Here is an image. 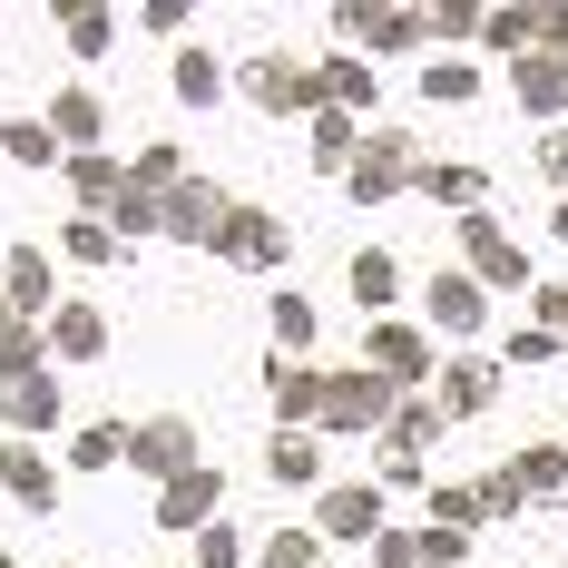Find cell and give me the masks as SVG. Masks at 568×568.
<instances>
[{
  "label": "cell",
  "instance_id": "obj_1",
  "mask_svg": "<svg viewBox=\"0 0 568 568\" xmlns=\"http://www.w3.org/2000/svg\"><path fill=\"white\" fill-rule=\"evenodd\" d=\"M334 50L412 59V50H432V10H402V0H334Z\"/></svg>",
  "mask_w": 568,
  "mask_h": 568
},
{
  "label": "cell",
  "instance_id": "obj_2",
  "mask_svg": "<svg viewBox=\"0 0 568 568\" xmlns=\"http://www.w3.org/2000/svg\"><path fill=\"white\" fill-rule=\"evenodd\" d=\"M235 89H245L265 118H304V128L334 109V99H324V69H314V59H294V50H255L245 69H235Z\"/></svg>",
  "mask_w": 568,
  "mask_h": 568
},
{
  "label": "cell",
  "instance_id": "obj_3",
  "mask_svg": "<svg viewBox=\"0 0 568 568\" xmlns=\"http://www.w3.org/2000/svg\"><path fill=\"white\" fill-rule=\"evenodd\" d=\"M422 168H432V158H422L402 128H373L363 158H353V176H343V196H353V206H383V196H402V186H422Z\"/></svg>",
  "mask_w": 568,
  "mask_h": 568
},
{
  "label": "cell",
  "instance_id": "obj_4",
  "mask_svg": "<svg viewBox=\"0 0 568 568\" xmlns=\"http://www.w3.org/2000/svg\"><path fill=\"white\" fill-rule=\"evenodd\" d=\"M128 470L158 480V490L186 480V470H196V422H186V412H148V422H128Z\"/></svg>",
  "mask_w": 568,
  "mask_h": 568
},
{
  "label": "cell",
  "instance_id": "obj_5",
  "mask_svg": "<svg viewBox=\"0 0 568 568\" xmlns=\"http://www.w3.org/2000/svg\"><path fill=\"white\" fill-rule=\"evenodd\" d=\"M519 510V480L510 470H480V480H432V529H490V519Z\"/></svg>",
  "mask_w": 568,
  "mask_h": 568
},
{
  "label": "cell",
  "instance_id": "obj_6",
  "mask_svg": "<svg viewBox=\"0 0 568 568\" xmlns=\"http://www.w3.org/2000/svg\"><path fill=\"white\" fill-rule=\"evenodd\" d=\"M402 402H412V393H393L383 373L353 363V373H324V422H314V432H383Z\"/></svg>",
  "mask_w": 568,
  "mask_h": 568
},
{
  "label": "cell",
  "instance_id": "obj_7",
  "mask_svg": "<svg viewBox=\"0 0 568 568\" xmlns=\"http://www.w3.org/2000/svg\"><path fill=\"white\" fill-rule=\"evenodd\" d=\"M314 529H324V549H334V539H363V549H373V539L393 529V519H383V480H324V490H314Z\"/></svg>",
  "mask_w": 568,
  "mask_h": 568
},
{
  "label": "cell",
  "instance_id": "obj_8",
  "mask_svg": "<svg viewBox=\"0 0 568 568\" xmlns=\"http://www.w3.org/2000/svg\"><path fill=\"white\" fill-rule=\"evenodd\" d=\"M363 373H383L393 393L442 383V373H432V334H422V324H363Z\"/></svg>",
  "mask_w": 568,
  "mask_h": 568
},
{
  "label": "cell",
  "instance_id": "obj_9",
  "mask_svg": "<svg viewBox=\"0 0 568 568\" xmlns=\"http://www.w3.org/2000/svg\"><path fill=\"white\" fill-rule=\"evenodd\" d=\"M216 255H226V265H245V275H275L284 255H294V235H284V216H265V206H226Z\"/></svg>",
  "mask_w": 568,
  "mask_h": 568
},
{
  "label": "cell",
  "instance_id": "obj_10",
  "mask_svg": "<svg viewBox=\"0 0 568 568\" xmlns=\"http://www.w3.org/2000/svg\"><path fill=\"white\" fill-rule=\"evenodd\" d=\"M460 275H480L490 294L500 284H529V245H510L500 216H460Z\"/></svg>",
  "mask_w": 568,
  "mask_h": 568
},
{
  "label": "cell",
  "instance_id": "obj_11",
  "mask_svg": "<svg viewBox=\"0 0 568 568\" xmlns=\"http://www.w3.org/2000/svg\"><path fill=\"white\" fill-rule=\"evenodd\" d=\"M265 393H275V432H314L324 422V373L294 363V353H265Z\"/></svg>",
  "mask_w": 568,
  "mask_h": 568
},
{
  "label": "cell",
  "instance_id": "obj_12",
  "mask_svg": "<svg viewBox=\"0 0 568 568\" xmlns=\"http://www.w3.org/2000/svg\"><path fill=\"white\" fill-rule=\"evenodd\" d=\"M422 314H432V334L470 343V334H480V314H490V284H480V275H452V265H442V275L422 284Z\"/></svg>",
  "mask_w": 568,
  "mask_h": 568
},
{
  "label": "cell",
  "instance_id": "obj_13",
  "mask_svg": "<svg viewBox=\"0 0 568 568\" xmlns=\"http://www.w3.org/2000/svg\"><path fill=\"white\" fill-rule=\"evenodd\" d=\"M0 294H10V314H20V324H50V314H59L50 245H10V265H0Z\"/></svg>",
  "mask_w": 568,
  "mask_h": 568
},
{
  "label": "cell",
  "instance_id": "obj_14",
  "mask_svg": "<svg viewBox=\"0 0 568 568\" xmlns=\"http://www.w3.org/2000/svg\"><path fill=\"white\" fill-rule=\"evenodd\" d=\"M216 519H226V500H216V470H206V460L158 490V529H176V539H196V529H216Z\"/></svg>",
  "mask_w": 568,
  "mask_h": 568
},
{
  "label": "cell",
  "instance_id": "obj_15",
  "mask_svg": "<svg viewBox=\"0 0 568 568\" xmlns=\"http://www.w3.org/2000/svg\"><path fill=\"white\" fill-rule=\"evenodd\" d=\"M460 559H470L460 529H383L373 539V568H460Z\"/></svg>",
  "mask_w": 568,
  "mask_h": 568
},
{
  "label": "cell",
  "instance_id": "obj_16",
  "mask_svg": "<svg viewBox=\"0 0 568 568\" xmlns=\"http://www.w3.org/2000/svg\"><path fill=\"white\" fill-rule=\"evenodd\" d=\"M510 89H519V109H529V118H568V50L510 59Z\"/></svg>",
  "mask_w": 568,
  "mask_h": 568
},
{
  "label": "cell",
  "instance_id": "obj_17",
  "mask_svg": "<svg viewBox=\"0 0 568 568\" xmlns=\"http://www.w3.org/2000/svg\"><path fill=\"white\" fill-rule=\"evenodd\" d=\"M226 206H235V196H216V176H186V186L168 196V235H176V245H216Z\"/></svg>",
  "mask_w": 568,
  "mask_h": 568
},
{
  "label": "cell",
  "instance_id": "obj_18",
  "mask_svg": "<svg viewBox=\"0 0 568 568\" xmlns=\"http://www.w3.org/2000/svg\"><path fill=\"white\" fill-rule=\"evenodd\" d=\"M59 373H30V383H10L0 393V422H10V442H40V432H59Z\"/></svg>",
  "mask_w": 568,
  "mask_h": 568
},
{
  "label": "cell",
  "instance_id": "obj_19",
  "mask_svg": "<svg viewBox=\"0 0 568 568\" xmlns=\"http://www.w3.org/2000/svg\"><path fill=\"white\" fill-rule=\"evenodd\" d=\"M490 393H500V363H480V353H452V363H442V383H432V402H442L452 422L490 412Z\"/></svg>",
  "mask_w": 568,
  "mask_h": 568
},
{
  "label": "cell",
  "instance_id": "obj_20",
  "mask_svg": "<svg viewBox=\"0 0 568 568\" xmlns=\"http://www.w3.org/2000/svg\"><path fill=\"white\" fill-rule=\"evenodd\" d=\"M0 490H10L20 510H40V519L59 510V470H50L40 452H30V442H0Z\"/></svg>",
  "mask_w": 568,
  "mask_h": 568
},
{
  "label": "cell",
  "instance_id": "obj_21",
  "mask_svg": "<svg viewBox=\"0 0 568 568\" xmlns=\"http://www.w3.org/2000/svg\"><path fill=\"white\" fill-rule=\"evenodd\" d=\"M519 500H539V510H568V442H529V452L510 460Z\"/></svg>",
  "mask_w": 568,
  "mask_h": 568
},
{
  "label": "cell",
  "instance_id": "obj_22",
  "mask_svg": "<svg viewBox=\"0 0 568 568\" xmlns=\"http://www.w3.org/2000/svg\"><path fill=\"white\" fill-rule=\"evenodd\" d=\"M442 432H452V412H442V402H402L393 422H383V460H422Z\"/></svg>",
  "mask_w": 568,
  "mask_h": 568
},
{
  "label": "cell",
  "instance_id": "obj_23",
  "mask_svg": "<svg viewBox=\"0 0 568 568\" xmlns=\"http://www.w3.org/2000/svg\"><path fill=\"white\" fill-rule=\"evenodd\" d=\"M50 353L59 363H99V353H109V314H99V304H59L50 314Z\"/></svg>",
  "mask_w": 568,
  "mask_h": 568
},
{
  "label": "cell",
  "instance_id": "obj_24",
  "mask_svg": "<svg viewBox=\"0 0 568 568\" xmlns=\"http://www.w3.org/2000/svg\"><path fill=\"white\" fill-rule=\"evenodd\" d=\"M265 480H284V490H324V442H314V432H275V442H265Z\"/></svg>",
  "mask_w": 568,
  "mask_h": 568
},
{
  "label": "cell",
  "instance_id": "obj_25",
  "mask_svg": "<svg viewBox=\"0 0 568 568\" xmlns=\"http://www.w3.org/2000/svg\"><path fill=\"white\" fill-rule=\"evenodd\" d=\"M422 196H432V206H452V216H480L490 176L470 168V158H432V168H422Z\"/></svg>",
  "mask_w": 568,
  "mask_h": 568
},
{
  "label": "cell",
  "instance_id": "obj_26",
  "mask_svg": "<svg viewBox=\"0 0 568 568\" xmlns=\"http://www.w3.org/2000/svg\"><path fill=\"white\" fill-rule=\"evenodd\" d=\"M176 99H186V109H216V99H226V59L206 50V40H176Z\"/></svg>",
  "mask_w": 568,
  "mask_h": 568
},
{
  "label": "cell",
  "instance_id": "obj_27",
  "mask_svg": "<svg viewBox=\"0 0 568 568\" xmlns=\"http://www.w3.org/2000/svg\"><path fill=\"white\" fill-rule=\"evenodd\" d=\"M50 128H59V148H69V158H89V148H99V128H109L99 89H59V99H50Z\"/></svg>",
  "mask_w": 568,
  "mask_h": 568
},
{
  "label": "cell",
  "instance_id": "obj_28",
  "mask_svg": "<svg viewBox=\"0 0 568 568\" xmlns=\"http://www.w3.org/2000/svg\"><path fill=\"white\" fill-rule=\"evenodd\" d=\"M314 69H324V99H334V109L373 118V99H383V89H373V59H353V50H324Z\"/></svg>",
  "mask_w": 568,
  "mask_h": 568
},
{
  "label": "cell",
  "instance_id": "obj_29",
  "mask_svg": "<svg viewBox=\"0 0 568 568\" xmlns=\"http://www.w3.org/2000/svg\"><path fill=\"white\" fill-rule=\"evenodd\" d=\"M69 186H79V206H89V216H118V196H128V168H118L109 148H89V158H69Z\"/></svg>",
  "mask_w": 568,
  "mask_h": 568
},
{
  "label": "cell",
  "instance_id": "obj_30",
  "mask_svg": "<svg viewBox=\"0 0 568 568\" xmlns=\"http://www.w3.org/2000/svg\"><path fill=\"white\" fill-rule=\"evenodd\" d=\"M412 89H422L432 109H460V99H480V69H470L460 50H432V59H422V79H412Z\"/></svg>",
  "mask_w": 568,
  "mask_h": 568
},
{
  "label": "cell",
  "instance_id": "obj_31",
  "mask_svg": "<svg viewBox=\"0 0 568 568\" xmlns=\"http://www.w3.org/2000/svg\"><path fill=\"white\" fill-rule=\"evenodd\" d=\"M363 138H373V128H363L353 109H324L314 128H304V148H314L324 168H343V176H353V158H363Z\"/></svg>",
  "mask_w": 568,
  "mask_h": 568
},
{
  "label": "cell",
  "instance_id": "obj_32",
  "mask_svg": "<svg viewBox=\"0 0 568 568\" xmlns=\"http://www.w3.org/2000/svg\"><path fill=\"white\" fill-rule=\"evenodd\" d=\"M0 158H10V168H69V148H59L50 118H10V128H0Z\"/></svg>",
  "mask_w": 568,
  "mask_h": 568
},
{
  "label": "cell",
  "instance_id": "obj_33",
  "mask_svg": "<svg viewBox=\"0 0 568 568\" xmlns=\"http://www.w3.org/2000/svg\"><path fill=\"white\" fill-rule=\"evenodd\" d=\"M59 40H69L79 59H109V50H118V10H99V0H69V10H59Z\"/></svg>",
  "mask_w": 568,
  "mask_h": 568
},
{
  "label": "cell",
  "instance_id": "obj_34",
  "mask_svg": "<svg viewBox=\"0 0 568 568\" xmlns=\"http://www.w3.org/2000/svg\"><path fill=\"white\" fill-rule=\"evenodd\" d=\"M265 324H275V353H294V363H304V353H314V334H324V314H314L294 284H284L275 304H265Z\"/></svg>",
  "mask_w": 568,
  "mask_h": 568
},
{
  "label": "cell",
  "instance_id": "obj_35",
  "mask_svg": "<svg viewBox=\"0 0 568 568\" xmlns=\"http://www.w3.org/2000/svg\"><path fill=\"white\" fill-rule=\"evenodd\" d=\"M30 373H50V324H10L0 334V393L30 383Z\"/></svg>",
  "mask_w": 568,
  "mask_h": 568
},
{
  "label": "cell",
  "instance_id": "obj_36",
  "mask_svg": "<svg viewBox=\"0 0 568 568\" xmlns=\"http://www.w3.org/2000/svg\"><path fill=\"white\" fill-rule=\"evenodd\" d=\"M343 275H353V304H363V314L383 324V304H393V294H402V265H393V255H383V245H373V255H353Z\"/></svg>",
  "mask_w": 568,
  "mask_h": 568
},
{
  "label": "cell",
  "instance_id": "obj_37",
  "mask_svg": "<svg viewBox=\"0 0 568 568\" xmlns=\"http://www.w3.org/2000/svg\"><path fill=\"white\" fill-rule=\"evenodd\" d=\"M59 255H79V265H118L128 235H118L109 216H69V226H59Z\"/></svg>",
  "mask_w": 568,
  "mask_h": 568
},
{
  "label": "cell",
  "instance_id": "obj_38",
  "mask_svg": "<svg viewBox=\"0 0 568 568\" xmlns=\"http://www.w3.org/2000/svg\"><path fill=\"white\" fill-rule=\"evenodd\" d=\"M128 460V422H79L69 432V470H118Z\"/></svg>",
  "mask_w": 568,
  "mask_h": 568
},
{
  "label": "cell",
  "instance_id": "obj_39",
  "mask_svg": "<svg viewBox=\"0 0 568 568\" xmlns=\"http://www.w3.org/2000/svg\"><path fill=\"white\" fill-rule=\"evenodd\" d=\"M480 50L529 59V50H539V10H480Z\"/></svg>",
  "mask_w": 568,
  "mask_h": 568
},
{
  "label": "cell",
  "instance_id": "obj_40",
  "mask_svg": "<svg viewBox=\"0 0 568 568\" xmlns=\"http://www.w3.org/2000/svg\"><path fill=\"white\" fill-rule=\"evenodd\" d=\"M255 568H324V529H314V519H304V529H294V519H284L275 539H265V549H255Z\"/></svg>",
  "mask_w": 568,
  "mask_h": 568
},
{
  "label": "cell",
  "instance_id": "obj_41",
  "mask_svg": "<svg viewBox=\"0 0 568 568\" xmlns=\"http://www.w3.org/2000/svg\"><path fill=\"white\" fill-rule=\"evenodd\" d=\"M186 568H255V559H245V529H235V519L196 529V539H186Z\"/></svg>",
  "mask_w": 568,
  "mask_h": 568
},
{
  "label": "cell",
  "instance_id": "obj_42",
  "mask_svg": "<svg viewBox=\"0 0 568 568\" xmlns=\"http://www.w3.org/2000/svg\"><path fill=\"white\" fill-rule=\"evenodd\" d=\"M442 40H480V10H470V0H442V10H432V50H442Z\"/></svg>",
  "mask_w": 568,
  "mask_h": 568
},
{
  "label": "cell",
  "instance_id": "obj_43",
  "mask_svg": "<svg viewBox=\"0 0 568 568\" xmlns=\"http://www.w3.org/2000/svg\"><path fill=\"white\" fill-rule=\"evenodd\" d=\"M186 10H196V0H138V30H158V40H186Z\"/></svg>",
  "mask_w": 568,
  "mask_h": 568
},
{
  "label": "cell",
  "instance_id": "obj_44",
  "mask_svg": "<svg viewBox=\"0 0 568 568\" xmlns=\"http://www.w3.org/2000/svg\"><path fill=\"white\" fill-rule=\"evenodd\" d=\"M529 314H539V334L568 343V284H539V294H529Z\"/></svg>",
  "mask_w": 568,
  "mask_h": 568
},
{
  "label": "cell",
  "instance_id": "obj_45",
  "mask_svg": "<svg viewBox=\"0 0 568 568\" xmlns=\"http://www.w3.org/2000/svg\"><path fill=\"white\" fill-rule=\"evenodd\" d=\"M559 353H568V343L539 334V324H519V334H510V363H559Z\"/></svg>",
  "mask_w": 568,
  "mask_h": 568
},
{
  "label": "cell",
  "instance_id": "obj_46",
  "mask_svg": "<svg viewBox=\"0 0 568 568\" xmlns=\"http://www.w3.org/2000/svg\"><path fill=\"white\" fill-rule=\"evenodd\" d=\"M539 176H549V186H568V128H549V138H539Z\"/></svg>",
  "mask_w": 568,
  "mask_h": 568
},
{
  "label": "cell",
  "instance_id": "obj_47",
  "mask_svg": "<svg viewBox=\"0 0 568 568\" xmlns=\"http://www.w3.org/2000/svg\"><path fill=\"white\" fill-rule=\"evenodd\" d=\"M539 50H568V10H539Z\"/></svg>",
  "mask_w": 568,
  "mask_h": 568
},
{
  "label": "cell",
  "instance_id": "obj_48",
  "mask_svg": "<svg viewBox=\"0 0 568 568\" xmlns=\"http://www.w3.org/2000/svg\"><path fill=\"white\" fill-rule=\"evenodd\" d=\"M10 324H20V314H10V294H0V334H10Z\"/></svg>",
  "mask_w": 568,
  "mask_h": 568
},
{
  "label": "cell",
  "instance_id": "obj_49",
  "mask_svg": "<svg viewBox=\"0 0 568 568\" xmlns=\"http://www.w3.org/2000/svg\"><path fill=\"white\" fill-rule=\"evenodd\" d=\"M559 245H568V206H559Z\"/></svg>",
  "mask_w": 568,
  "mask_h": 568
},
{
  "label": "cell",
  "instance_id": "obj_50",
  "mask_svg": "<svg viewBox=\"0 0 568 568\" xmlns=\"http://www.w3.org/2000/svg\"><path fill=\"white\" fill-rule=\"evenodd\" d=\"M0 568H20V559H10V549H0Z\"/></svg>",
  "mask_w": 568,
  "mask_h": 568
}]
</instances>
